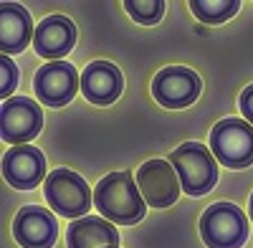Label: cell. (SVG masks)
Instances as JSON below:
<instances>
[{"mask_svg":"<svg viewBox=\"0 0 253 248\" xmlns=\"http://www.w3.org/2000/svg\"><path fill=\"white\" fill-rule=\"evenodd\" d=\"M94 203L96 210L117 225H134L147 215V203L129 172H112L101 177L94 190Z\"/></svg>","mask_w":253,"mask_h":248,"instance_id":"1","label":"cell"},{"mask_svg":"<svg viewBox=\"0 0 253 248\" xmlns=\"http://www.w3.org/2000/svg\"><path fill=\"white\" fill-rule=\"evenodd\" d=\"M172 167L180 175V185L187 195L200 198L210 193L218 182V162L215 155L200 142H182L170 155Z\"/></svg>","mask_w":253,"mask_h":248,"instance_id":"2","label":"cell"},{"mask_svg":"<svg viewBox=\"0 0 253 248\" xmlns=\"http://www.w3.org/2000/svg\"><path fill=\"white\" fill-rule=\"evenodd\" d=\"M43 195L51 205V210L63 218H86L94 195L89 190V185L84 177L66 167H56L46 182H43Z\"/></svg>","mask_w":253,"mask_h":248,"instance_id":"3","label":"cell"},{"mask_svg":"<svg viewBox=\"0 0 253 248\" xmlns=\"http://www.w3.org/2000/svg\"><path fill=\"white\" fill-rule=\"evenodd\" d=\"M200 236L208 248H241L248 238V220L233 203H215L200 218Z\"/></svg>","mask_w":253,"mask_h":248,"instance_id":"4","label":"cell"},{"mask_svg":"<svg viewBox=\"0 0 253 248\" xmlns=\"http://www.w3.org/2000/svg\"><path fill=\"white\" fill-rule=\"evenodd\" d=\"M210 150L230 170L253 165V127L246 119H220L210 132Z\"/></svg>","mask_w":253,"mask_h":248,"instance_id":"5","label":"cell"},{"mask_svg":"<svg viewBox=\"0 0 253 248\" xmlns=\"http://www.w3.org/2000/svg\"><path fill=\"white\" fill-rule=\"evenodd\" d=\"M137 185L147 205L152 208H170L180 198V175L167 160H147L137 170Z\"/></svg>","mask_w":253,"mask_h":248,"instance_id":"6","label":"cell"},{"mask_svg":"<svg viewBox=\"0 0 253 248\" xmlns=\"http://www.w3.org/2000/svg\"><path fill=\"white\" fill-rule=\"evenodd\" d=\"M203 89V81L193 69L167 66L152 81V96L165 109H185L195 104Z\"/></svg>","mask_w":253,"mask_h":248,"instance_id":"7","label":"cell"},{"mask_svg":"<svg viewBox=\"0 0 253 248\" xmlns=\"http://www.w3.org/2000/svg\"><path fill=\"white\" fill-rule=\"evenodd\" d=\"M36 96L46 107H63L76 96V89H81V76L69 61H48L41 66L33 76Z\"/></svg>","mask_w":253,"mask_h":248,"instance_id":"8","label":"cell"},{"mask_svg":"<svg viewBox=\"0 0 253 248\" xmlns=\"http://www.w3.org/2000/svg\"><path fill=\"white\" fill-rule=\"evenodd\" d=\"M43 129V112L28 96H10L3 101V117H0V132L3 139L13 147L31 142Z\"/></svg>","mask_w":253,"mask_h":248,"instance_id":"9","label":"cell"},{"mask_svg":"<svg viewBox=\"0 0 253 248\" xmlns=\"http://www.w3.org/2000/svg\"><path fill=\"white\" fill-rule=\"evenodd\" d=\"M3 177L15 190H33L36 185L46 182V157L38 147L18 144L3 155Z\"/></svg>","mask_w":253,"mask_h":248,"instance_id":"10","label":"cell"},{"mask_svg":"<svg viewBox=\"0 0 253 248\" xmlns=\"http://www.w3.org/2000/svg\"><path fill=\"white\" fill-rule=\"evenodd\" d=\"M13 236L15 243L23 248H51L58 236L56 215L46 208H38V205H26L15 213Z\"/></svg>","mask_w":253,"mask_h":248,"instance_id":"11","label":"cell"},{"mask_svg":"<svg viewBox=\"0 0 253 248\" xmlns=\"http://www.w3.org/2000/svg\"><path fill=\"white\" fill-rule=\"evenodd\" d=\"M122 91H124V76L109 61H94L81 71V94L91 104L96 107L114 104L122 96Z\"/></svg>","mask_w":253,"mask_h":248,"instance_id":"12","label":"cell"},{"mask_svg":"<svg viewBox=\"0 0 253 248\" xmlns=\"http://www.w3.org/2000/svg\"><path fill=\"white\" fill-rule=\"evenodd\" d=\"M76 43V26L66 15H48L36 26L33 33V48L38 56L61 61Z\"/></svg>","mask_w":253,"mask_h":248,"instance_id":"13","label":"cell"},{"mask_svg":"<svg viewBox=\"0 0 253 248\" xmlns=\"http://www.w3.org/2000/svg\"><path fill=\"white\" fill-rule=\"evenodd\" d=\"M33 20L28 10L18 3L0 5V51L3 56L20 53L33 41Z\"/></svg>","mask_w":253,"mask_h":248,"instance_id":"14","label":"cell"},{"mask_svg":"<svg viewBox=\"0 0 253 248\" xmlns=\"http://www.w3.org/2000/svg\"><path fill=\"white\" fill-rule=\"evenodd\" d=\"M66 243L69 248H119V233L107 218L86 215L69 225Z\"/></svg>","mask_w":253,"mask_h":248,"instance_id":"15","label":"cell"},{"mask_svg":"<svg viewBox=\"0 0 253 248\" xmlns=\"http://www.w3.org/2000/svg\"><path fill=\"white\" fill-rule=\"evenodd\" d=\"M190 8H193L198 20L208 26H218L225 23L228 18H233L241 10V3L238 0H190Z\"/></svg>","mask_w":253,"mask_h":248,"instance_id":"16","label":"cell"},{"mask_svg":"<svg viewBox=\"0 0 253 248\" xmlns=\"http://www.w3.org/2000/svg\"><path fill=\"white\" fill-rule=\"evenodd\" d=\"M124 8L142 26H155L165 15V0H126Z\"/></svg>","mask_w":253,"mask_h":248,"instance_id":"17","label":"cell"},{"mask_svg":"<svg viewBox=\"0 0 253 248\" xmlns=\"http://www.w3.org/2000/svg\"><path fill=\"white\" fill-rule=\"evenodd\" d=\"M0 71H3V81H0V96L10 99L15 84H18V66L10 61V56H0Z\"/></svg>","mask_w":253,"mask_h":248,"instance_id":"18","label":"cell"},{"mask_svg":"<svg viewBox=\"0 0 253 248\" xmlns=\"http://www.w3.org/2000/svg\"><path fill=\"white\" fill-rule=\"evenodd\" d=\"M238 104H241V114L246 117V122L253 127V84L248 89H243L241 99H238Z\"/></svg>","mask_w":253,"mask_h":248,"instance_id":"19","label":"cell"},{"mask_svg":"<svg viewBox=\"0 0 253 248\" xmlns=\"http://www.w3.org/2000/svg\"><path fill=\"white\" fill-rule=\"evenodd\" d=\"M248 210H251V220H253V195H251V205H248Z\"/></svg>","mask_w":253,"mask_h":248,"instance_id":"20","label":"cell"}]
</instances>
